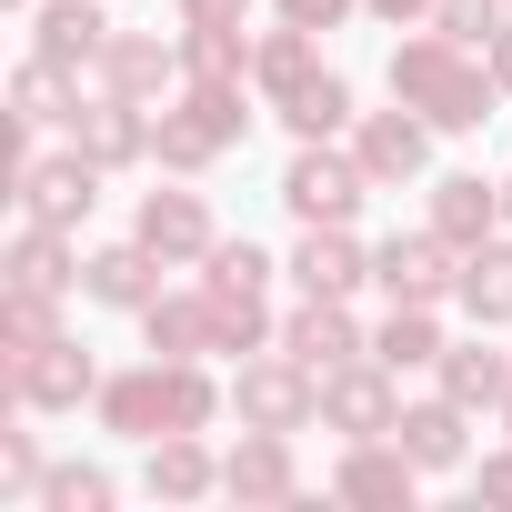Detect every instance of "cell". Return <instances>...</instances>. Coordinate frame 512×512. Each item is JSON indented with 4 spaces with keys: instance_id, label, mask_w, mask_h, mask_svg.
Returning <instances> with one entry per match:
<instances>
[{
    "instance_id": "obj_21",
    "label": "cell",
    "mask_w": 512,
    "mask_h": 512,
    "mask_svg": "<svg viewBox=\"0 0 512 512\" xmlns=\"http://www.w3.org/2000/svg\"><path fill=\"white\" fill-rule=\"evenodd\" d=\"M302 81H322V31H302V21L251 31V91H262V111H282Z\"/></svg>"
},
{
    "instance_id": "obj_5",
    "label": "cell",
    "mask_w": 512,
    "mask_h": 512,
    "mask_svg": "<svg viewBox=\"0 0 512 512\" xmlns=\"http://www.w3.org/2000/svg\"><path fill=\"white\" fill-rule=\"evenodd\" d=\"M101 181H111V171H101L81 141H61V151H31V161L11 171L21 211H31V221H61V231H81V221L101 211Z\"/></svg>"
},
{
    "instance_id": "obj_3",
    "label": "cell",
    "mask_w": 512,
    "mask_h": 512,
    "mask_svg": "<svg viewBox=\"0 0 512 512\" xmlns=\"http://www.w3.org/2000/svg\"><path fill=\"white\" fill-rule=\"evenodd\" d=\"M231 412H241L251 432H312V422H322V372L272 342V352H251V362L231 372Z\"/></svg>"
},
{
    "instance_id": "obj_24",
    "label": "cell",
    "mask_w": 512,
    "mask_h": 512,
    "mask_svg": "<svg viewBox=\"0 0 512 512\" xmlns=\"http://www.w3.org/2000/svg\"><path fill=\"white\" fill-rule=\"evenodd\" d=\"M432 231H442L452 251L492 241V231H502V181H482V171H442V181H432Z\"/></svg>"
},
{
    "instance_id": "obj_19",
    "label": "cell",
    "mask_w": 512,
    "mask_h": 512,
    "mask_svg": "<svg viewBox=\"0 0 512 512\" xmlns=\"http://www.w3.org/2000/svg\"><path fill=\"white\" fill-rule=\"evenodd\" d=\"M472 422H482V412H462L452 392H432V402H402L392 442H402L422 472H462V462H472Z\"/></svg>"
},
{
    "instance_id": "obj_33",
    "label": "cell",
    "mask_w": 512,
    "mask_h": 512,
    "mask_svg": "<svg viewBox=\"0 0 512 512\" xmlns=\"http://www.w3.org/2000/svg\"><path fill=\"white\" fill-rule=\"evenodd\" d=\"M51 332H61V292L0 282V362H11V352H31V342H51Z\"/></svg>"
},
{
    "instance_id": "obj_17",
    "label": "cell",
    "mask_w": 512,
    "mask_h": 512,
    "mask_svg": "<svg viewBox=\"0 0 512 512\" xmlns=\"http://www.w3.org/2000/svg\"><path fill=\"white\" fill-rule=\"evenodd\" d=\"M282 352L292 362H312V372H342V362H362L372 352V332L352 322V302H292V322H282Z\"/></svg>"
},
{
    "instance_id": "obj_42",
    "label": "cell",
    "mask_w": 512,
    "mask_h": 512,
    "mask_svg": "<svg viewBox=\"0 0 512 512\" xmlns=\"http://www.w3.org/2000/svg\"><path fill=\"white\" fill-rule=\"evenodd\" d=\"M362 11L392 21V31H422V21H432V0H362Z\"/></svg>"
},
{
    "instance_id": "obj_15",
    "label": "cell",
    "mask_w": 512,
    "mask_h": 512,
    "mask_svg": "<svg viewBox=\"0 0 512 512\" xmlns=\"http://www.w3.org/2000/svg\"><path fill=\"white\" fill-rule=\"evenodd\" d=\"M221 492H231V502H292V492H302L292 432H251V422H241V442L221 452Z\"/></svg>"
},
{
    "instance_id": "obj_18",
    "label": "cell",
    "mask_w": 512,
    "mask_h": 512,
    "mask_svg": "<svg viewBox=\"0 0 512 512\" xmlns=\"http://www.w3.org/2000/svg\"><path fill=\"white\" fill-rule=\"evenodd\" d=\"M101 432H121V442H161L171 432V372L161 362H131V372H111L101 382Z\"/></svg>"
},
{
    "instance_id": "obj_25",
    "label": "cell",
    "mask_w": 512,
    "mask_h": 512,
    "mask_svg": "<svg viewBox=\"0 0 512 512\" xmlns=\"http://www.w3.org/2000/svg\"><path fill=\"white\" fill-rule=\"evenodd\" d=\"M201 292H211V352H221V362H251V352H272V342H282L272 302L251 292V282H201Z\"/></svg>"
},
{
    "instance_id": "obj_43",
    "label": "cell",
    "mask_w": 512,
    "mask_h": 512,
    "mask_svg": "<svg viewBox=\"0 0 512 512\" xmlns=\"http://www.w3.org/2000/svg\"><path fill=\"white\" fill-rule=\"evenodd\" d=\"M482 61H492V81H502V101H512V31H502V41H492Z\"/></svg>"
},
{
    "instance_id": "obj_32",
    "label": "cell",
    "mask_w": 512,
    "mask_h": 512,
    "mask_svg": "<svg viewBox=\"0 0 512 512\" xmlns=\"http://www.w3.org/2000/svg\"><path fill=\"white\" fill-rule=\"evenodd\" d=\"M151 161H161L171 181H201V171L221 161V141H211L191 111H171V101H161V121H151Z\"/></svg>"
},
{
    "instance_id": "obj_14",
    "label": "cell",
    "mask_w": 512,
    "mask_h": 512,
    "mask_svg": "<svg viewBox=\"0 0 512 512\" xmlns=\"http://www.w3.org/2000/svg\"><path fill=\"white\" fill-rule=\"evenodd\" d=\"M161 272H171V262H161L151 241H101L91 262H81V292H91L101 312H151V302H161Z\"/></svg>"
},
{
    "instance_id": "obj_34",
    "label": "cell",
    "mask_w": 512,
    "mask_h": 512,
    "mask_svg": "<svg viewBox=\"0 0 512 512\" xmlns=\"http://www.w3.org/2000/svg\"><path fill=\"white\" fill-rule=\"evenodd\" d=\"M422 31H442V41H462V51H492V41L512 31V0H432Z\"/></svg>"
},
{
    "instance_id": "obj_45",
    "label": "cell",
    "mask_w": 512,
    "mask_h": 512,
    "mask_svg": "<svg viewBox=\"0 0 512 512\" xmlns=\"http://www.w3.org/2000/svg\"><path fill=\"white\" fill-rule=\"evenodd\" d=\"M502 432H512V402H502Z\"/></svg>"
},
{
    "instance_id": "obj_4",
    "label": "cell",
    "mask_w": 512,
    "mask_h": 512,
    "mask_svg": "<svg viewBox=\"0 0 512 512\" xmlns=\"http://www.w3.org/2000/svg\"><path fill=\"white\" fill-rule=\"evenodd\" d=\"M372 201V171L352 161V141H292V171H282V211L302 221V231H322V221H352Z\"/></svg>"
},
{
    "instance_id": "obj_7",
    "label": "cell",
    "mask_w": 512,
    "mask_h": 512,
    "mask_svg": "<svg viewBox=\"0 0 512 512\" xmlns=\"http://www.w3.org/2000/svg\"><path fill=\"white\" fill-rule=\"evenodd\" d=\"M392 422H402V372H382L372 352L342 362V372H322V432H342V442H382Z\"/></svg>"
},
{
    "instance_id": "obj_12",
    "label": "cell",
    "mask_w": 512,
    "mask_h": 512,
    "mask_svg": "<svg viewBox=\"0 0 512 512\" xmlns=\"http://www.w3.org/2000/svg\"><path fill=\"white\" fill-rule=\"evenodd\" d=\"M332 492L342 502H372V512H412V492H422V462L382 432V442H342V462H332Z\"/></svg>"
},
{
    "instance_id": "obj_16",
    "label": "cell",
    "mask_w": 512,
    "mask_h": 512,
    "mask_svg": "<svg viewBox=\"0 0 512 512\" xmlns=\"http://www.w3.org/2000/svg\"><path fill=\"white\" fill-rule=\"evenodd\" d=\"M81 231H61V221H31L21 211V231H11V262H0V282H31V292H81Z\"/></svg>"
},
{
    "instance_id": "obj_39",
    "label": "cell",
    "mask_w": 512,
    "mask_h": 512,
    "mask_svg": "<svg viewBox=\"0 0 512 512\" xmlns=\"http://www.w3.org/2000/svg\"><path fill=\"white\" fill-rule=\"evenodd\" d=\"M362 0H272V21H302V31H342Z\"/></svg>"
},
{
    "instance_id": "obj_10",
    "label": "cell",
    "mask_w": 512,
    "mask_h": 512,
    "mask_svg": "<svg viewBox=\"0 0 512 512\" xmlns=\"http://www.w3.org/2000/svg\"><path fill=\"white\" fill-rule=\"evenodd\" d=\"M131 241H151L171 272H201L221 231H211V201H201V191H141V211H131Z\"/></svg>"
},
{
    "instance_id": "obj_44",
    "label": "cell",
    "mask_w": 512,
    "mask_h": 512,
    "mask_svg": "<svg viewBox=\"0 0 512 512\" xmlns=\"http://www.w3.org/2000/svg\"><path fill=\"white\" fill-rule=\"evenodd\" d=\"M502 231H512V171H502Z\"/></svg>"
},
{
    "instance_id": "obj_26",
    "label": "cell",
    "mask_w": 512,
    "mask_h": 512,
    "mask_svg": "<svg viewBox=\"0 0 512 512\" xmlns=\"http://www.w3.org/2000/svg\"><path fill=\"white\" fill-rule=\"evenodd\" d=\"M81 101H91V91H81V71H61V61H41V51L11 71V121H21V131H71V111H81Z\"/></svg>"
},
{
    "instance_id": "obj_9",
    "label": "cell",
    "mask_w": 512,
    "mask_h": 512,
    "mask_svg": "<svg viewBox=\"0 0 512 512\" xmlns=\"http://www.w3.org/2000/svg\"><path fill=\"white\" fill-rule=\"evenodd\" d=\"M191 71H181V41H161V31H111V51H101V71H91V91H121V101H171Z\"/></svg>"
},
{
    "instance_id": "obj_31",
    "label": "cell",
    "mask_w": 512,
    "mask_h": 512,
    "mask_svg": "<svg viewBox=\"0 0 512 512\" xmlns=\"http://www.w3.org/2000/svg\"><path fill=\"white\" fill-rule=\"evenodd\" d=\"M251 101H262L251 81H181V91H171V111H191V121H201V131H211L221 151H231V141L251 131Z\"/></svg>"
},
{
    "instance_id": "obj_27",
    "label": "cell",
    "mask_w": 512,
    "mask_h": 512,
    "mask_svg": "<svg viewBox=\"0 0 512 512\" xmlns=\"http://www.w3.org/2000/svg\"><path fill=\"white\" fill-rule=\"evenodd\" d=\"M442 352H452L442 302H392V312H382V332H372V362H382V372H432Z\"/></svg>"
},
{
    "instance_id": "obj_30",
    "label": "cell",
    "mask_w": 512,
    "mask_h": 512,
    "mask_svg": "<svg viewBox=\"0 0 512 512\" xmlns=\"http://www.w3.org/2000/svg\"><path fill=\"white\" fill-rule=\"evenodd\" d=\"M272 121H282L292 141H352V121H362V111H352V81H342V71H322V81H302Z\"/></svg>"
},
{
    "instance_id": "obj_13",
    "label": "cell",
    "mask_w": 512,
    "mask_h": 512,
    "mask_svg": "<svg viewBox=\"0 0 512 512\" xmlns=\"http://www.w3.org/2000/svg\"><path fill=\"white\" fill-rule=\"evenodd\" d=\"M292 292H312V302H352L362 282H372V251L352 241V221H322V231H302V251H292Z\"/></svg>"
},
{
    "instance_id": "obj_35",
    "label": "cell",
    "mask_w": 512,
    "mask_h": 512,
    "mask_svg": "<svg viewBox=\"0 0 512 512\" xmlns=\"http://www.w3.org/2000/svg\"><path fill=\"white\" fill-rule=\"evenodd\" d=\"M191 81H251V31H181Z\"/></svg>"
},
{
    "instance_id": "obj_28",
    "label": "cell",
    "mask_w": 512,
    "mask_h": 512,
    "mask_svg": "<svg viewBox=\"0 0 512 512\" xmlns=\"http://www.w3.org/2000/svg\"><path fill=\"white\" fill-rule=\"evenodd\" d=\"M482 332H512V231H492V241H472L462 251V292H452Z\"/></svg>"
},
{
    "instance_id": "obj_37",
    "label": "cell",
    "mask_w": 512,
    "mask_h": 512,
    "mask_svg": "<svg viewBox=\"0 0 512 512\" xmlns=\"http://www.w3.org/2000/svg\"><path fill=\"white\" fill-rule=\"evenodd\" d=\"M272 251L262 241H211V262H201V282H251V292H272Z\"/></svg>"
},
{
    "instance_id": "obj_22",
    "label": "cell",
    "mask_w": 512,
    "mask_h": 512,
    "mask_svg": "<svg viewBox=\"0 0 512 512\" xmlns=\"http://www.w3.org/2000/svg\"><path fill=\"white\" fill-rule=\"evenodd\" d=\"M432 392H452L462 412H502V402H512V352L482 342V322H472V342H452V352L432 362Z\"/></svg>"
},
{
    "instance_id": "obj_11",
    "label": "cell",
    "mask_w": 512,
    "mask_h": 512,
    "mask_svg": "<svg viewBox=\"0 0 512 512\" xmlns=\"http://www.w3.org/2000/svg\"><path fill=\"white\" fill-rule=\"evenodd\" d=\"M151 121H161L151 101H121V91H91V101L71 111V141H81V151H91L101 171H141V161H151Z\"/></svg>"
},
{
    "instance_id": "obj_6",
    "label": "cell",
    "mask_w": 512,
    "mask_h": 512,
    "mask_svg": "<svg viewBox=\"0 0 512 512\" xmlns=\"http://www.w3.org/2000/svg\"><path fill=\"white\" fill-rule=\"evenodd\" d=\"M432 141H442V131H432L412 101H392V111H362V121H352V161L372 171V191L422 181V171H432Z\"/></svg>"
},
{
    "instance_id": "obj_40",
    "label": "cell",
    "mask_w": 512,
    "mask_h": 512,
    "mask_svg": "<svg viewBox=\"0 0 512 512\" xmlns=\"http://www.w3.org/2000/svg\"><path fill=\"white\" fill-rule=\"evenodd\" d=\"M171 11H181V31H241L251 0H171Z\"/></svg>"
},
{
    "instance_id": "obj_8",
    "label": "cell",
    "mask_w": 512,
    "mask_h": 512,
    "mask_svg": "<svg viewBox=\"0 0 512 512\" xmlns=\"http://www.w3.org/2000/svg\"><path fill=\"white\" fill-rule=\"evenodd\" d=\"M372 282L392 292V302H452L462 292V251L422 221V231H392L382 251H372Z\"/></svg>"
},
{
    "instance_id": "obj_23",
    "label": "cell",
    "mask_w": 512,
    "mask_h": 512,
    "mask_svg": "<svg viewBox=\"0 0 512 512\" xmlns=\"http://www.w3.org/2000/svg\"><path fill=\"white\" fill-rule=\"evenodd\" d=\"M31 51L61 61V71H101V51H111L101 0H41V11H31Z\"/></svg>"
},
{
    "instance_id": "obj_29",
    "label": "cell",
    "mask_w": 512,
    "mask_h": 512,
    "mask_svg": "<svg viewBox=\"0 0 512 512\" xmlns=\"http://www.w3.org/2000/svg\"><path fill=\"white\" fill-rule=\"evenodd\" d=\"M141 322V342L161 352V362H211V292H161L151 312H131Z\"/></svg>"
},
{
    "instance_id": "obj_2",
    "label": "cell",
    "mask_w": 512,
    "mask_h": 512,
    "mask_svg": "<svg viewBox=\"0 0 512 512\" xmlns=\"http://www.w3.org/2000/svg\"><path fill=\"white\" fill-rule=\"evenodd\" d=\"M101 382L111 372L71 332H51V342H31V352L0 362V402H11V412H81V402H101Z\"/></svg>"
},
{
    "instance_id": "obj_1",
    "label": "cell",
    "mask_w": 512,
    "mask_h": 512,
    "mask_svg": "<svg viewBox=\"0 0 512 512\" xmlns=\"http://www.w3.org/2000/svg\"><path fill=\"white\" fill-rule=\"evenodd\" d=\"M392 101H412L432 131H482L492 111H502V81H492V61L482 51H462V41H442V31H412V41H392Z\"/></svg>"
},
{
    "instance_id": "obj_38",
    "label": "cell",
    "mask_w": 512,
    "mask_h": 512,
    "mask_svg": "<svg viewBox=\"0 0 512 512\" xmlns=\"http://www.w3.org/2000/svg\"><path fill=\"white\" fill-rule=\"evenodd\" d=\"M0 482H11L21 502H41V482H51V452H41L31 432H0Z\"/></svg>"
},
{
    "instance_id": "obj_36",
    "label": "cell",
    "mask_w": 512,
    "mask_h": 512,
    "mask_svg": "<svg viewBox=\"0 0 512 512\" xmlns=\"http://www.w3.org/2000/svg\"><path fill=\"white\" fill-rule=\"evenodd\" d=\"M111 502H121V482L101 462H51V482H41V512H111Z\"/></svg>"
},
{
    "instance_id": "obj_20",
    "label": "cell",
    "mask_w": 512,
    "mask_h": 512,
    "mask_svg": "<svg viewBox=\"0 0 512 512\" xmlns=\"http://www.w3.org/2000/svg\"><path fill=\"white\" fill-rule=\"evenodd\" d=\"M141 492L151 502H211L221 492V452L201 432H161V442H141Z\"/></svg>"
},
{
    "instance_id": "obj_41",
    "label": "cell",
    "mask_w": 512,
    "mask_h": 512,
    "mask_svg": "<svg viewBox=\"0 0 512 512\" xmlns=\"http://www.w3.org/2000/svg\"><path fill=\"white\" fill-rule=\"evenodd\" d=\"M472 492H482V502H512V452H482V462H472Z\"/></svg>"
}]
</instances>
